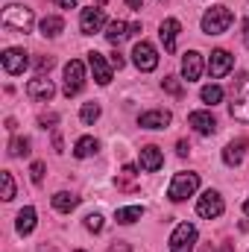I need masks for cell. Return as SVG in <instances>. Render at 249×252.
Wrapping results in <instances>:
<instances>
[{
    "label": "cell",
    "mask_w": 249,
    "mask_h": 252,
    "mask_svg": "<svg viewBox=\"0 0 249 252\" xmlns=\"http://www.w3.org/2000/svg\"><path fill=\"white\" fill-rule=\"evenodd\" d=\"M9 156H30V141L27 138H12L9 141Z\"/></svg>",
    "instance_id": "obj_27"
},
{
    "label": "cell",
    "mask_w": 249,
    "mask_h": 252,
    "mask_svg": "<svg viewBox=\"0 0 249 252\" xmlns=\"http://www.w3.org/2000/svg\"><path fill=\"white\" fill-rule=\"evenodd\" d=\"M202 252H214V247H211V244H208V247H205V250H202Z\"/></svg>",
    "instance_id": "obj_42"
},
{
    "label": "cell",
    "mask_w": 249,
    "mask_h": 252,
    "mask_svg": "<svg viewBox=\"0 0 249 252\" xmlns=\"http://www.w3.org/2000/svg\"><path fill=\"white\" fill-rule=\"evenodd\" d=\"M244 44L249 47V18L244 21Z\"/></svg>",
    "instance_id": "obj_40"
},
{
    "label": "cell",
    "mask_w": 249,
    "mask_h": 252,
    "mask_svg": "<svg viewBox=\"0 0 249 252\" xmlns=\"http://www.w3.org/2000/svg\"><path fill=\"white\" fill-rule=\"evenodd\" d=\"M112 67H124V56H121V53H118V50H115V53H112Z\"/></svg>",
    "instance_id": "obj_36"
},
{
    "label": "cell",
    "mask_w": 249,
    "mask_h": 252,
    "mask_svg": "<svg viewBox=\"0 0 249 252\" xmlns=\"http://www.w3.org/2000/svg\"><path fill=\"white\" fill-rule=\"evenodd\" d=\"M196 188H199V176L196 173H176L173 182H170V188H167V196L173 202H182L187 196H193Z\"/></svg>",
    "instance_id": "obj_4"
},
{
    "label": "cell",
    "mask_w": 249,
    "mask_h": 252,
    "mask_svg": "<svg viewBox=\"0 0 249 252\" xmlns=\"http://www.w3.org/2000/svg\"><path fill=\"white\" fill-rule=\"evenodd\" d=\"M38 27H41V35H44V38H56V35L64 30V21L56 18V15H47V18H41Z\"/></svg>",
    "instance_id": "obj_23"
},
{
    "label": "cell",
    "mask_w": 249,
    "mask_h": 252,
    "mask_svg": "<svg viewBox=\"0 0 249 252\" xmlns=\"http://www.w3.org/2000/svg\"><path fill=\"white\" fill-rule=\"evenodd\" d=\"M79 118H82V124L91 126L97 118H100V106H97V103H85V106H82V112H79Z\"/></svg>",
    "instance_id": "obj_28"
},
{
    "label": "cell",
    "mask_w": 249,
    "mask_h": 252,
    "mask_svg": "<svg viewBox=\"0 0 249 252\" xmlns=\"http://www.w3.org/2000/svg\"><path fill=\"white\" fill-rule=\"evenodd\" d=\"M94 3H97V6H103V3H109V0H94Z\"/></svg>",
    "instance_id": "obj_44"
},
{
    "label": "cell",
    "mask_w": 249,
    "mask_h": 252,
    "mask_svg": "<svg viewBox=\"0 0 249 252\" xmlns=\"http://www.w3.org/2000/svg\"><path fill=\"white\" fill-rule=\"evenodd\" d=\"M232 67H235V56L229 50H211V56H208V73L214 79H223Z\"/></svg>",
    "instance_id": "obj_11"
},
{
    "label": "cell",
    "mask_w": 249,
    "mask_h": 252,
    "mask_svg": "<svg viewBox=\"0 0 249 252\" xmlns=\"http://www.w3.org/2000/svg\"><path fill=\"white\" fill-rule=\"evenodd\" d=\"M100 150V144H97V138H91V135H82L76 144H73V156L76 158H88V156H94Z\"/></svg>",
    "instance_id": "obj_21"
},
{
    "label": "cell",
    "mask_w": 249,
    "mask_h": 252,
    "mask_svg": "<svg viewBox=\"0 0 249 252\" xmlns=\"http://www.w3.org/2000/svg\"><path fill=\"white\" fill-rule=\"evenodd\" d=\"M161 88H164L167 94H173V97H182V94H185V88H182V82H179L176 76H164Z\"/></svg>",
    "instance_id": "obj_30"
},
{
    "label": "cell",
    "mask_w": 249,
    "mask_h": 252,
    "mask_svg": "<svg viewBox=\"0 0 249 252\" xmlns=\"http://www.w3.org/2000/svg\"><path fill=\"white\" fill-rule=\"evenodd\" d=\"M129 9H144V0H126Z\"/></svg>",
    "instance_id": "obj_38"
},
{
    "label": "cell",
    "mask_w": 249,
    "mask_h": 252,
    "mask_svg": "<svg viewBox=\"0 0 249 252\" xmlns=\"http://www.w3.org/2000/svg\"><path fill=\"white\" fill-rule=\"evenodd\" d=\"M193 244H196V226L179 223L176 232L170 235V252H193Z\"/></svg>",
    "instance_id": "obj_7"
},
{
    "label": "cell",
    "mask_w": 249,
    "mask_h": 252,
    "mask_svg": "<svg viewBox=\"0 0 249 252\" xmlns=\"http://www.w3.org/2000/svg\"><path fill=\"white\" fill-rule=\"evenodd\" d=\"M30 176H32V182H35V185H41V182H44V161H32Z\"/></svg>",
    "instance_id": "obj_32"
},
{
    "label": "cell",
    "mask_w": 249,
    "mask_h": 252,
    "mask_svg": "<svg viewBox=\"0 0 249 252\" xmlns=\"http://www.w3.org/2000/svg\"><path fill=\"white\" fill-rule=\"evenodd\" d=\"M53 6H62V9H76V0H50Z\"/></svg>",
    "instance_id": "obj_34"
},
{
    "label": "cell",
    "mask_w": 249,
    "mask_h": 252,
    "mask_svg": "<svg viewBox=\"0 0 249 252\" xmlns=\"http://www.w3.org/2000/svg\"><path fill=\"white\" fill-rule=\"evenodd\" d=\"M176 153H179V156H187V153H190V147H187V141H179V150H176Z\"/></svg>",
    "instance_id": "obj_37"
},
{
    "label": "cell",
    "mask_w": 249,
    "mask_h": 252,
    "mask_svg": "<svg viewBox=\"0 0 249 252\" xmlns=\"http://www.w3.org/2000/svg\"><path fill=\"white\" fill-rule=\"evenodd\" d=\"M141 217H144V208L141 205H126V208H118V214H115V220L121 226H129V223H135Z\"/></svg>",
    "instance_id": "obj_25"
},
{
    "label": "cell",
    "mask_w": 249,
    "mask_h": 252,
    "mask_svg": "<svg viewBox=\"0 0 249 252\" xmlns=\"http://www.w3.org/2000/svg\"><path fill=\"white\" fill-rule=\"evenodd\" d=\"M182 76H185L187 82H196L202 76V56L196 50H187L185 56H182Z\"/></svg>",
    "instance_id": "obj_17"
},
{
    "label": "cell",
    "mask_w": 249,
    "mask_h": 252,
    "mask_svg": "<svg viewBox=\"0 0 249 252\" xmlns=\"http://www.w3.org/2000/svg\"><path fill=\"white\" fill-rule=\"evenodd\" d=\"M15 229H18V235H32V229H35V208L32 205H27V208H21L18 211V223H15Z\"/></svg>",
    "instance_id": "obj_19"
},
{
    "label": "cell",
    "mask_w": 249,
    "mask_h": 252,
    "mask_svg": "<svg viewBox=\"0 0 249 252\" xmlns=\"http://www.w3.org/2000/svg\"><path fill=\"white\" fill-rule=\"evenodd\" d=\"M170 121H173V115L167 109H153L138 118V126L141 129H164V126H170Z\"/></svg>",
    "instance_id": "obj_14"
},
{
    "label": "cell",
    "mask_w": 249,
    "mask_h": 252,
    "mask_svg": "<svg viewBox=\"0 0 249 252\" xmlns=\"http://www.w3.org/2000/svg\"><path fill=\"white\" fill-rule=\"evenodd\" d=\"M199 97H202V103H208V106H217V103L223 100V88H220V85H205V88L199 91Z\"/></svg>",
    "instance_id": "obj_26"
},
{
    "label": "cell",
    "mask_w": 249,
    "mask_h": 252,
    "mask_svg": "<svg viewBox=\"0 0 249 252\" xmlns=\"http://www.w3.org/2000/svg\"><path fill=\"white\" fill-rule=\"evenodd\" d=\"M223 196L217 193V190H205L202 196H199V202H196V214L199 217H205V220H214V217H220L223 214Z\"/></svg>",
    "instance_id": "obj_8"
},
{
    "label": "cell",
    "mask_w": 249,
    "mask_h": 252,
    "mask_svg": "<svg viewBox=\"0 0 249 252\" xmlns=\"http://www.w3.org/2000/svg\"><path fill=\"white\" fill-rule=\"evenodd\" d=\"M109 252H132V250H129V244L118 241V244H112V247H109Z\"/></svg>",
    "instance_id": "obj_35"
},
{
    "label": "cell",
    "mask_w": 249,
    "mask_h": 252,
    "mask_svg": "<svg viewBox=\"0 0 249 252\" xmlns=\"http://www.w3.org/2000/svg\"><path fill=\"white\" fill-rule=\"evenodd\" d=\"M132 62L141 73H150V70L158 67V53H156V47L150 41H138L135 50H132Z\"/></svg>",
    "instance_id": "obj_6"
},
{
    "label": "cell",
    "mask_w": 249,
    "mask_h": 252,
    "mask_svg": "<svg viewBox=\"0 0 249 252\" xmlns=\"http://www.w3.org/2000/svg\"><path fill=\"white\" fill-rule=\"evenodd\" d=\"M141 32V24H129V35H138Z\"/></svg>",
    "instance_id": "obj_41"
},
{
    "label": "cell",
    "mask_w": 249,
    "mask_h": 252,
    "mask_svg": "<svg viewBox=\"0 0 249 252\" xmlns=\"http://www.w3.org/2000/svg\"><path fill=\"white\" fill-rule=\"evenodd\" d=\"M232 24H235V12L229 6H211L202 15V32H208V35H223Z\"/></svg>",
    "instance_id": "obj_2"
},
{
    "label": "cell",
    "mask_w": 249,
    "mask_h": 252,
    "mask_svg": "<svg viewBox=\"0 0 249 252\" xmlns=\"http://www.w3.org/2000/svg\"><path fill=\"white\" fill-rule=\"evenodd\" d=\"M32 9L30 6H6L3 9V27L6 30H15V32H30L32 30Z\"/></svg>",
    "instance_id": "obj_3"
},
{
    "label": "cell",
    "mask_w": 249,
    "mask_h": 252,
    "mask_svg": "<svg viewBox=\"0 0 249 252\" xmlns=\"http://www.w3.org/2000/svg\"><path fill=\"white\" fill-rule=\"evenodd\" d=\"M0 182H3V199L9 202V199H15V179H12V173L9 170H3L0 173Z\"/></svg>",
    "instance_id": "obj_29"
},
{
    "label": "cell",
    "mask_w": 249,
    "mask_h": 252,
    "mask_svg": "<svg viewBox=\"0 0 249 252\" xmlns=\"http://www.w3.org/2000/svg\"><path fill=\"white\" fill-rule=\"evenodd\" d=\"M103 226H106V223H103L100 214H88V217H85V229H88V232L97 235V232H103Z\"/></svg>",
    "instance_id": "obj_31"
},
{
    "label": "cell",
    "mask_w": 249,
    "mask_h": 252,
    "mask_svg": "<svg viewBox=\"0 0 249 252\" xmlns=\"http://www.w3.org/2000/svg\"><path fill=\"white\" fill-rule=\"evenodd\" d=\"M161 164H164V153L158 150V147H141V170H147V173H156V170H161Z\"/></svg>",
    "instance_id": "obj_15"
},
{
    "label": "cell",
    "mask_w": 249,
    "mask_h": 252,
    "mask_svg": "<svg viewBox=\"0 0 249 252\" xmlns=\"http://www.w3.org/2000/svg\"><path fill=\"white\" fill-rule=\"evenodd\" d=\"M88 64H91V73H94V79H97L100 85H109V82H112V64L106 62L103 53L91 50V53H88Z\"/></svg>",
    "instance_id": "obj_13"
},
{
    "label": "cell",
    "mask_w": 249,
    "mask_h": 252,
    "mask_svg": "<svg viewBox=\"0 0 249 252\" xmlns=\"http://www.w3.org/2000/svg\"><path fill=\"white\" fill-rule=\"evenodd\" d=\"M124 38H129V24H126V21H112V24L106 27V41L118 47Z\"/></svg>",
    "instance_id": "obj_20"
},
{
    "label": "cell",
    "mask_w": 249,
    "mask_h": 252,
    "mask_svg": "<svg viewBox=\"0 0 249 252\" xmlns=\"http://www.w3.org/2000/svg\"><path fill=\"white\" fill-rule=\"evenodd\" d=\"M0 62H3V70H6V73L18 76V73H24V70L30 67V56H27V50H21V47H9V50H3Z\"/></svg>",
    "instance_id": "obj_9"
},
{
    "label": "cell",
    "mask_w": 249,
    "mask_h": 252,
    "mask_svg": "<svg viewBox=\"0 0 249 252\" xmlns=\"http://www.w3.org/2000/svg\"><path fill=\"white\" fill-rule=\"evenodd\" d=\"M76 205H79V196H73V193H67V190H59V193L53 196V208H56L59 214H70Z\"/></svg>",
    "instance_id": "obj_22"
},
{
    "label": "cell",
    "mask_w": 249,
    "mask_h": 252,
    "mask_svg": "<svg viewBox=\"0 0 249 252\" xmlns=\"http://www.w3.org/2000/svg\"><path fill=\"white\" fill-rule=\"evenodd\" d=\"M85 88V64L79 59H70L64 64V97H76L79 91Z\"/></svg>",
    "instance_id": "obj_5"
},
{
    "label": "cell",
    "mask_w": 249,
    "mask_h": 252,
    "mask_svg": "<svg viewBox=\"0 0 249 252\" xmlns=\"http://www.w3.org/2000/svg\"><path fill=\"white\" fill-rule=\"evenodd\" d=\"M179 30H182V24H179L176 18H167V21L161 24L158 35H161V41H164V50H167V53H176V38H179Z\"/></svg>",
    "instance_id": "obj_18"
},
{
    "label": "cell",
    "mask_w": 249,
    "mask_h": 252,
    "mask_svg": "<svg viewBox=\"0 0 249 252\" xmlns=\"http://www.w3.org/2000/svg\"><path fill=\"white\" fill-rule=\"evenodd\" d=\"M187 124L193 126L199 135H214L217 132V121H214L211 112H190L187 115Z\"/></svg>",
    "instance_id": "obj_16"
},
{
    "label": "cell",
    "mask_w": 249,
    "mask_h": 252,
    "mask_svg": "<svg viewBox=\"0 0 249 252\" xmlns=\"http://www.w3.org/2000/svg\"><path fill=\"white\" fill-rule=\"evenodd\" d=\"M27 94H30L32 100H41V103H47V100H53V94H56V85H53L47 76H35V79H30V82H27Z\"/></svg>",
    "instance_id": "obj_12"
},
{
    "label": "cell",
    "mask_w": 249,
    "mask_h": 252,
    "mask_svg": "<svg viewBox=\"0 0 249 252\" xmlns=\"http://www.w3.org/2000/svg\"><path fill=\"white\" fill-rule=\"evenodd\" d=\"M56 121H59V118H56V115H47V118H41V121H38V124H41V126H47V124H56Z\"/></svg>",
    "instance_id": "obj_39"
},
{
    "label": "cell",
    "mask_w": 249,
    "mask_h": 252,
    "mask_svg": "<svg viewBox=\"0 0 249 252\" xmlns=\"http://www.w3.org/2000/svg\"><path fill=\"white\" fill-rule=\"evenodd\" d=\"M73 252H85V250H73Z\"/></svg>",
    "instance_id": "obj_45"
},
{
    "label": "cell",
    "mask_w": 249,
    "mask_h": 252,
    "mask_svg": "<svg viewBox=\"0 0 249 252\" xmlns=\"http://www.w3.org/2000/svg\"><path fill=\"white\" fill-rule=\"evenodd\" d=\"M223 161H226L229 167H238V164L244 161V141H235V144H229V147L223 150Z\"/></svg>",
    "instance_id": "obj_24"
},
{
    "label": "cell",
    "mask_w": 249,
    "mask_h": 252,
    "mask_svg": "<svg viewBox=\"0 0 249 252\" xmlns=\"http://www.w3.org/2000/svg\"><path fill=\"white\" fill-rule=\"evenodd\" d=\"M103 27H106V12H103V9H97V6L82 9V18H79L82 35H94V32H100Z\"/></svg>",
    "instance_id": "obj_10"
},
{
    "label": "cell",
    "mask_w": 249,
    "mask_h": 252,
    "mask_svg": "<svg viewBox=\"0 0 249 252\" xmlns=\"http://www.w3.org/2000/svg\"><path fill=\"white\" fill-rule=\"evenodd\" d=\"M232 118L249 124V73H238L235 85H232V106H229Z\"/></svg>",
    "instance_id": "obj_1"
},
{
    "label": "cell",
    "mask_w": 249,
    "mask_h": 252,
    "mask_svg": "<svg viewBox=\"0 0 249 252\" xmlns=\"http://www.w3.org/2000/svg\"><path fill=\"white\" fill-rule=\"evenodd\" d=\"M53 67V56H41L38 62H35V70H38V76H44V70H50Z\"/></svg>",
    "instance_id": "obj_33"
},
{
    "label": "cell",
    "mask_w": 249,
    "mask_h": 252,
    "mask_svg": "<svg viewBox=\"0 0 249 252\" xmlns=\"http://www.w3.org/2000/svg\"><path fill=\"white\" fill-rule=\"evenodd\" d=\"M244 211H247V214H249V199H247V202H244Z\"/></svg>",
    "instance_id": "obj_43"
}]
</instances>
